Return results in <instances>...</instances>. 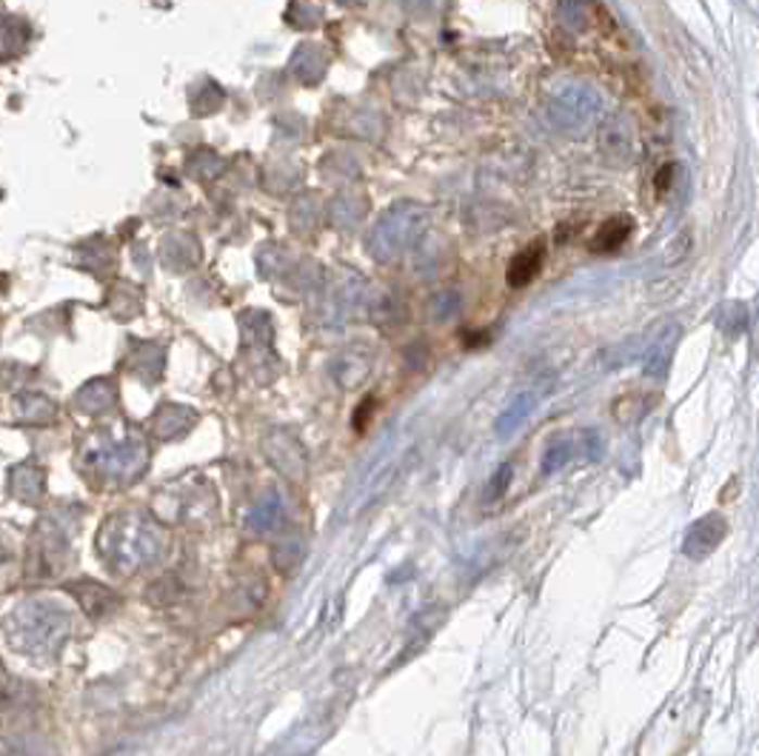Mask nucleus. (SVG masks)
Masks as SVG:
<instances>
[{
    "label": "nucleus",
    "instance_id": "1",
    "mask_svg": "<svg viewBox=\"0 0 759 756\" xmlns=\"http://www.w3.org/2000/svg\"><path fill=\"white\" fill-rule=\"evenodd\" d=\"M163 549H166L163 528L138 512L109 517L98 534L100 559L117 574H135L154 566L163 557Z\"/></svg>",
    "mask_w": 759,
    "mask_h": 756
},
{
    "label": "nucleus",
    "instance_id": "2",
    "mask_svg": "<svg viewBox=\"0 0 759 756\" xmlns=\"http://www.w3.org/2000/svg\"><path fill=\"white\" fill-rule=\"evenodd\" d=\"M9 640L26 654H52L75 631V617L58 600H26L9 614Z\"/></svg>",
    "mask_w": 759,
    "mask_h": 756
},
{
    "label": "nucleus",
    "instance_id": "3",
    "mask_svg": "<svg viewBox=\"0 0 759 756\" xmlns=\"http://www.w3.org/2000/svg\"><path fill=\"white\" fill-rule=\"evenodd\" d=\"M89 466L109 482L117 486H129L143 474L147 468V449L135 440H123V443H103L89 454Z\"/></svg>",
    "mask_w": 759,
    "mask_h": 756
},
{
    "label": "nucleus",
    "instance_id": "4",
    "mask_svg": "<svg viewBox=\"0 0 759 756\" xmlns=\"http://www.w3.org/2000/svg\"><path fill=\"white\" fill-rule=\"evenodd\" d=\"M266 454H269L271 466L283 474L286 480H292V482L306 480L308 457H306V451L300 449L298 440H292V437L283 434V431H277V434L269 437V443H266Z\"/></svg>",
    "mask_w": 759,
    "mask_h": 756
},
{
    "label": "nucleus",
    "instance_id": "5",
    "mask_svg": "<svg viewBox=\"0 0 759 756\" xmlns=\"http://www.w3.org/2000/svg\"><path fill=\"white\" fill-rule=\"evenodd\" d=\"M725 520H722L720 514H706L703 520H697L694 526L688 528V534H685V543L683 551L688 559H706L708 554H713V549L722 543V537H725Z\"/></svg>",
    "mask_w": 759,
    "mask_h": 756
},
{
    "label": "nucleus",
    "instance_id": "6",
    "mask_svg": "<svg viewBox=\"0 0 759 756\" xmlns=\"http://www.w3.org/2000/svg\"><path fill=\"white\" fill-rule=\"evenodd\" d=\"M545 261V243L543 240H534V243H529L526 249H522L520 254H515V261L508 263V286H515V289H522V286H529L534 277L540 275V268H543Z\"/></svg>",
    "mask_w": 759,
    "mask_h": 756
},
{
    "label": "nucleus",
    "instance_id": "7",
    "mask_svg": "<svg viewBox=\"0 0 759 756\" xmlns=\"http://www.w3.org/2000/svg\"><path fill=\"white\" fill-rule=\"evenodd\" d=\"M631 229H634V220H631L629 214H613V217H608V220L599 226L597 235L591 237V252H617L631 237Z\"/></svg>",
    "mask_w": 759,
    "mask_h": 756
},
{
    "label": "nucleus",
    "instance_id": "8",
    "mask_svg": "<svg viewBox=\"0 0 759 756\" xmlns=\"http://www.w3.org/2000/svg\"><path fill=\"white\" fill-rule=\"evenodd\" d=\"M283 496L277 494L275 489L266 491V496L249 514V528H252L254 534H269L283 520Z\"/></svg>",
    "mask_w": 759,
    "mask_h": 756
},
{
    "label": "nucleus",
    "instance_id": "9",
    "mask_svg": "<svg viewBox=\"0 0 759 756\" xmlns=\"http://www.w3.org/2000/svg\"><path fill=\"white\" fill-rule=\"evenodd\" d=\"M12 491L21 500H38L43 494V471L35 466H21L12 471Z\"/></svg>",
    "mask_w": 759,
    "mask_h": 756
},
{
    "label": "nucleus",
    "instance_id": "10",
    "mask_svg": "<svg viewBox=\"0 0 759 756\" xmlns=\"http://www.w3.org/2000/svg\"><path fill=\"white\" fill-rule=\"evenodd\" d=\"M534 408V398L531 394H520V398L515 400V403L508 405L506 412L499 414V420H497V434L499 437H508V434H515L517 428L522 426V420L529 417V412Z\"/></svg>",
    "mask_w": 759,
    "mask_h": 756
},
{
    "label": "nucleus",
    "instance_id": "11",
    "mask_svg": "<svg viewBox=\"0 0 759 756\" xmlns=\"http://www.w3.org/2000/svg\"><path fill=\"white\" fill-rule=\"evenodd\" d=\"M571 454H574V445L568 443V440H554L548 449H545L543 454V474H554L560 471L562 466H568V459H571Z\"/></svg>",
    "mask_w": 759,
    "mask_h": 756
},
{
    "label": "nucleus",
    "instance_id": "12",
    "mask_svg": "<svg viewBox=\"0 0 759 756\" xmlns=\"http://www.w3.org/2000/svg\"><path fill=\"white\" fill-rule=\"evenodd\" d=\"M511 477H515V466H511V463H503V466L497 468V474H494V477H491V480H489V491H485V500H499V496L506 494Z\"/></svg>",
    "mask_w": 759,
    "mask_h": 756
},
{
    "label": "nucleus",
    "instance_id": "13",
    "mask_svg": "<svg viewBox=\"0 0 759 756\" xmlns=\"http://www.w3.org/2000/svg\"><path fill=\"white\" fill-rule=\"evenodd\" d=\"M308 751H312V742H308V736H303V733H292L289 736V745H280V748H275L271 754L266 756H306Z\"/></svg>",
    "mask_w": 759,
    "mask_h": 756
},
{
    "label": "nucleus",
    "instance_id": "14",
    "mask_svg": "<svg viewBox=\"0 0 759 756\" xmlns=\"http://www.w3.org/2000/svg\"><path fill=\"white\" fill-rule=\"evenodd\" d=\"M583 454L591 463H599V457H603V443H599L597 431H585L583 434Z\"/></svg>",
    "mask_w": 759,
    "mask_h": 756
},
{
    "label": "nucleus",
    "instance_id": "15",
    "mask_svg": "<svg viewBox=\"0 0 759 756\" xmlns=\"http://www.w3.org/2000/svg\"><path fill=\"white\" fill-rule=\"evenodd\" d=\"M671 175H674V166H662V172H660V175H657V189L666 191L668 184H671V180H668V177H671Z\"/></svg>",
    "mask_w": 759,
    "mask_h": 756
}]
</instances>
